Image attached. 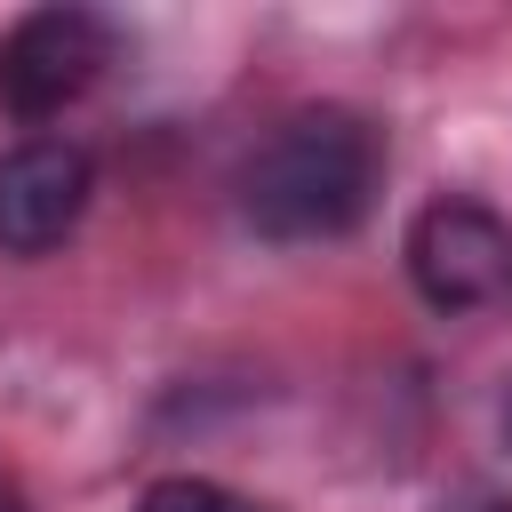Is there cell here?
<instances>
[{
	"label": "cell",
	"mask_w": 512,
	"mask_h": 512,
	"mask_svg": "<svg viewBox=\"0 0 512 512\" xmlns=\"http://www.w3.org/2000/svg\"><path fill=\"white\" fill-rule=\"evenodd\" d=\"M104 64H112V24L96 8H32L0 32V112L56 120L96 88Z\"/></svg>",
	"instance_id": "7a4b0ae2"
},
{
	"label": "cell",
	"mask_w": 512,
	"mask_h": 512,
	"mask_svg": "<svg viewBox=\"0 0 512 512\" xmlns=\"http://www.w3.org/2000/svg\"><path fill=\"white\" fill-rule=\"evenodd\" d=\"M384 176L376 128L344 104L288 112L240 168V216L264 240H336L368 216Z\"/></svg>",
	"instance_id": "6da1fadb"
},
{
	"label": "cell",
	"mask_w": 512,
	"mask_h": 512,
	"mask_svg": "<svg viewBox=\"0 0 512 512\" xmlns=\"http://www.w3.org/2000/svg\"><path fill=\"white\" fill-rule=\"evenodd\" d=\"M88 192H96V168L64 136H32V144L0 152V256L64 248L72 224L88 216Z\"/></svg>",
	"instance_id": "277c9868"
},
{
	"label": "cell",
	"mask_w": 512,
	"mask_h": 512,
	"mask_svg": "<svg viewBox=\"0 0 512 512\" xmlns=\"http://www.w3.org/2000/svg\"><path fill=\"white\" fill-rule=\"evenodd\" d=\"M0 512H24V496H16V480L0 472Z\"/></svg>",
	"instance_id": "8992f818"
},
{
	"label": "cell",
	"mask_w": 512,
	"mask_h": 512,
	"mask_svg": "<svg viewBox=\"0 0 512 512\" xmlns=\"http://www.w3.org/2000/svg\"><path fill=\"white\" fill-rule=\"evenodd\" d=\"M408 280H416V296L432 312H472V304L504 296L512 288V232H504V216L464 200V192L416 208V224H408Z\"/></svg>",
	"instance_id": "3957f363"
},
{
	"label": "cell",
	"mask_w": 512,
	"mask_h": 512,
	"mask_svg": "<svg viewBox=\"0 0 512 512\" xmlns=\"http://www.w3.org/2000/svg\"><path fill=\"white\" fill-rule=\"evenodd\" d=\"M480 512H512V504H480Z\"/></svg>",
	"instance_id": "ba28073f"
},
{
	"label": "cell",
	"mask_w": 512,
	"mask_h": 512,
	"mask_svg": "<svg viewBox=\"0 0 512 512\" xmlns=\"http://www.w3.org/2000/svg\"><path fill=\"white\" fill-rule=\"evenodd\" d=\"M136 512H256L248 496H232L224 480H200V472H168V480H152L144 488V504Z\"/></svg>",
	"instance_id": "5b68a950"
},
{
	"label": "cell",
	"mask_w": 512,
	"mask_h": 512,
	"mask_svg": "<svg viewBox=\"0 0 512 512\" xmlns=\"http://www.w3.org/2000/svg\"><path fill=\"white\" fill-rule=\"evenodd\" d=\"M504 440H512V392H504Z\"/></svg>",
	"instance_id": "52a82bcc"
}]
</instances>
